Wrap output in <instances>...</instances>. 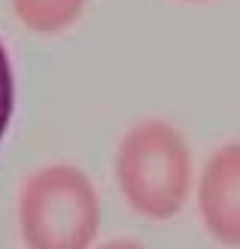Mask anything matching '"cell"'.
Wrapping results in <instances>:
<instances>
[{"mask_svg": "<svg viewBox=\"0 0 240 249\" xmlns=\"http://www.w3.org/2000/svg\"><path fill=\"white\" fill-rule=\"evenodd\" d=\"M12 113H16V73H12L6 46L0 40V143L12 124Z\"/></svg>", "mask_w": 240, "mask_h": 249, "instance_id": "obj_5", "label": "cell"}, {"mask_svg": "<svg viewBox=\"0 0 240 249\" xmlns=\"http://www.w3.org/2000/svg\"><path fill=\"white\" fill-rule=\"evenodd\" d=\"M204 231L225 249H240V137L216 146L195 182Z\"/></svg>", "mask_w": 240, "mask_h": 249, "instance_id": "obj_3", "label": "cell"}, {"mask_svg": "<svg viewBox=\"0 0 240 249\" xmlns=\"http://www.w3.org/2000/svg\"><path fill=\"white\" fill-rule=\"evenodd\" d=\"M116 185L137 216L167 222L183 213L195 189V158L173 122L149 116L122 134L112 161Z\"/></svg>", "mask_w": 240, "mask_h": 249, "instance_id": "obj_1", "label": "cell"}, {"mask_svg": "<svg viewBox=\"0 0 240 249\" xmlns=\"http://www.w3.org/2000/svg\"><path fill=\"white\" fill-rule=\"evenodd\" d=\"M16 18L34 34H64L82 18L88 0H9Z\"/></svg>", "mask_w": 240, "mask_h": 249, "instance_id": "obj_4", "label": "cell"}, {"mask_svg": "<svg viewBox=\"0 0 240 249\" xmlns=\"http://www.w3.org/2000/svg\"><path fill=\"white\" fill-rule=\"evenodd\" d=\"M97 249H146V246H143V243H137V240H128V237H116V240L100 243Z\"/></svg>", "mask_w": 240, "mask_h": 249, "instance_id": "obj_6", "label": "cell"}, {"mask_svg": "<svg viewBox=\"0 0 240 249\" xmlns=\"http://www.w3.org/2000/svg\"><path fill=\"white\" fill-rule=\"evenodd\" d=\"M183 3H207V0H183Z\"/></svg>", "mask_w": 240, "mask_h": 249, "instance_id": "obj_7", "label": "cell"}, {"mask_svg": "<svg viewBox=\"0 0 240 249\" xmlns=\"http://www.w3.org/2000/svg\"><path fill=\"white\" fill-rule=\"evenodd\" d=\"M18 231L28 249H94L100 197L88 173L67 161L34 170L18 195Z\"/></svg>", "mask_w": 240, "mask_h": 249, "instance_id": "obj_2", "label": "cell"}]
</instances>
